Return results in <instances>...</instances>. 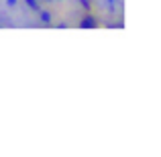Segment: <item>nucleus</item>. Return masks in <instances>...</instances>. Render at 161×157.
<instances>
[{
    "instance_id": "7ed1b4c3",
    "label": "nucleus",
    "mask_w": 161,
    "mask_h": 157,
    "mask_svg": "<svg viewBox=\"0 0 161 157\" xmlns=\"http://www.w3.org/2000/svg\"><path fill=\"white\" fill-rule=\"evenodd\" d=\"M41 20L43 23H51V14L49 12H41Z\"/></svg>"
},
{
    "instance_id": "f257e3e1",
    "label": "nucleus",
    "mask_w": 161,
    "mask_h": 157,
    "mask_svg": "<svg viewBox=\"0 0 161 157\" xmlns=\"http://www.w3.org/2000/svg\"><path fill=\"white\" fill-rule=\"evenodd\" d=\"M80 27H82V29H92V27H96V19H94V16H84V19L80 20Z\"/></svg>"
},
{
    "instance_id": "f03ea898",
    "label": "nucleus",
    "mask_w": 161,
    "mask_h": 157,
    "mask_svg": "<svg viewBox=\"0 0 161 157\" xmlns=\"http://www.w3.org/2000/svg\"><path fill=\"white\" fill-rule=\"evenodd\" d=\"M25 2H27L29 8H33V10H39V2H37V0H25Z\"/></svg>"
},
{
    "instance_id": "39448f33",
    "label": "nucleus",
    "mask_w": 161,
    "mask_h": 157,
    "mask_svg": "<svg viewBox=\"0 0 161 157\" xmlns=\"http://www.w3.org/2000/svg\"><path fill=\"white\" fill-rule=\"evenodd\" d=\"M106 2H110V4H112V2H114V0H106Z\"/></svg>"
},
{
    "instance_id": "20e7f679",
    "label": "nucleus",
    "mask_w": 161,
    "mask_h": 157,
    "mask_svg": "<svg viewBox=\"0 0 161 157\" xmlns=\"http://www.w3.org/2000/svg\"><path fill=\"white\" fill-rule=\"evenodd\" d=\"M6 2L10 4V6H14V2H16V0H6Z\"/></svg>"
}]
</instances>
